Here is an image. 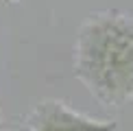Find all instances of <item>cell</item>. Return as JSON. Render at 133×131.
I'll list each match as a JSON object with an SVG mask.
<instances>
[{"label": "cell", "mask_w": 133, "mask_h": 131, "mask_svg": "<svg viewBox=\"0 0 133 131\" xmlns=\"http://www.w3.org/2000/svg\"><path fill=\"white\" fill-rule=\"evenodd\" d=\"M74 74L107 107L133 98V15L96 13L81 26L74 46Z\"/></svg>", "instance_id": "cell-1"}, {"label": "cell", "mask_w": 133, "mask_h": 131, "mask_svg": "<svg viewBox=\"0 0 133 131\" xmlns=\"http://www.w3.org/2000/svg\"><path fill=\"white\" fill-rule=\"evenodd\" d=\"M0 131H4V122H2V118H0Z\"/></svg>", "instance_id": "cell-3"}, {"label": "cell", "mask_w": 133, "mask_h": 131, "mask_svg": "<svg viewBox=\"0 0 133 131\" xmlns=\"http://www.w3.org/2000/svg\"><path fill=\"white\" fill-rule=\"evenodd\" d=\"M31 131H118L111 120H96L61 101H44L29 116Z\"/></svg>", "instance_id": "cell-2"}]
</instances>
